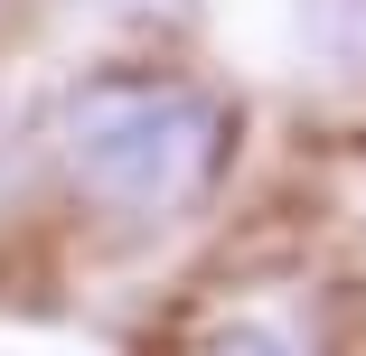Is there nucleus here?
<instances>
[{
    "mask_svg": "<svg viewBox=\"0 0 366 356\" xmlns=\"http://www.w3.org/2000/svg\"><path fill=\"white\" fill-rule=\"evenodd\" d=\"M301 38H310L320 66L366 76V0H301Z\"/></svg>",
    "mask_w": 366,
    "mask_h": 356,
    "instance_id": "nucleus-3",
    "label": "nucleus"
},
{
    "mask_svg": "<svg viewBox=\"0 0 366 356\" xmlns=\"http://www.w3.org/2000/svg\"><path fill=\"white\" fill-rule=\"evenodd\" d=\"M113 19H188V0H104Z\"/></svg>",
    "mask_w": 366,
    "mask_h": 356,
    "instance_id": "nucleus-4",
    "label": "nucleus"
},
{
    "mask_svg": "<svg viewBox=\"0 0 366 356\" xmlns=\"http://www.w3.org/2000/svg\"><path fill=\"white\" fill-rule=\"evenodd\" d=\"M235 151V113L216 85L179 76V66H113L85 76L56 113V169L104 225L151 235L179 225L188 206H207V188L226 178Z\"/></svg>",
    "mask_w": 366,
    "mask_h": 356,
    "instance_id": "nucleus-1",
    "label": "nucleus"
},
{
    "mask_svg": "<svg viewBox=\"0 0 366 356\" xmlns=\"http://www.w3.org/2000/svg\"><path fill=\"white\" fill-rule=\"evenodd\" d=\"M188 356H320V337L291 310H235V319H216Z\"/></svg>",
    "mask_w": 366,
    "mask_h": 356,
    "instance_id": "nucleus-2",
    "label": "nucleus"
}]
</instances>
